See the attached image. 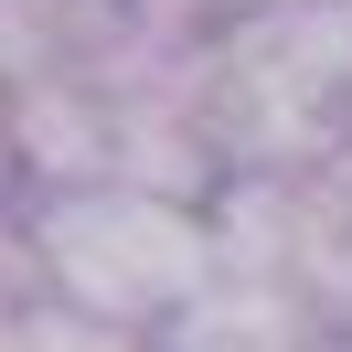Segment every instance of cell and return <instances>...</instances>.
<instances>
[{"instance_id": "obj_1", "label": "cell", "mask_w": 352, "mask_h": 352, "mask_svg": "<svg viewBox=\"0 0 352 352\" xmlns=\"http://www.w3.org/2000/svg\"><path fill=\"white\" fill-rule=\"evenodd\" d=\"M32 267H43L54 299H75L107 331H160L214 288L224 245L171 182H54L43 214H32Z\"/></svg>"}, {"instance_id": "obj_2", "label": "cell", "mask_w": 352, "mask_h": 352, "mask_svg": "<svg viewBox=\"0 0 352 352\" xmlns=\"http://www.w3.org/2000/svg\"><path fill=\"white\" fill-rule=\"evenodd\" d=\"M22 182V129H11V96H0V192Z\"/></svg>"}]
</instances>
